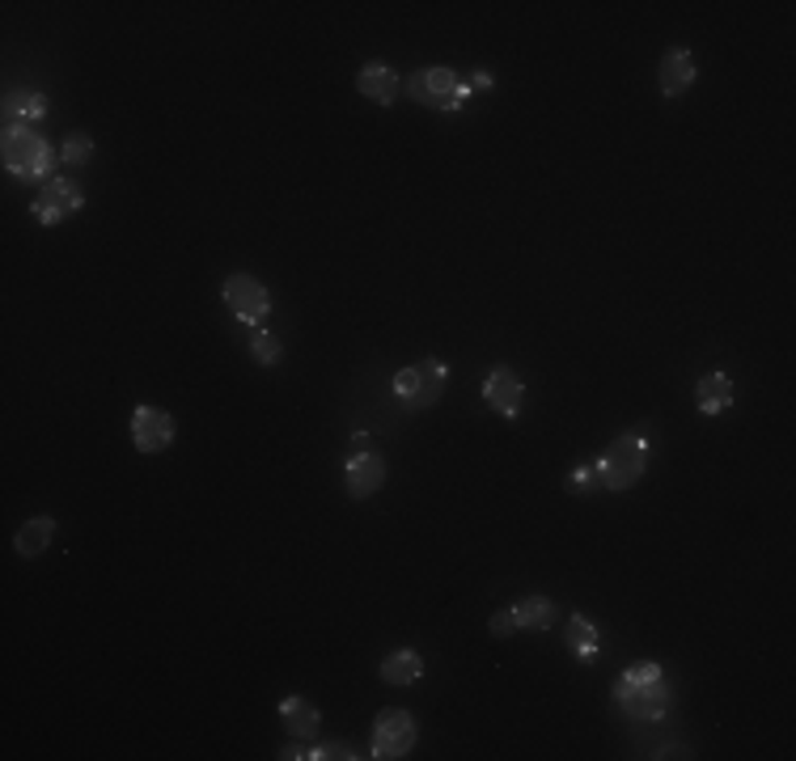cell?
Masks as SVG:
<instances>
[{"instance_id":"1","label":"cell","mask_w":796,"mask_h":761,"mask_svg":"<svg viewBox=\"0 0 796 761\" xmlns=\"http://www.w3.org/2000/svg\"><path fill=\"white\" fill-rule=\"evenodd\" d=\"M614 707L628 715V719H640V723H657V719H665L670 707H674V686L665 681V673L661 665H631L619 673V681H614Z\"/></svg>"},{"instance_id":"2","label":"cell","mask_w":796,"mask_h":761,"mask_svg":"<svg viewBox=\"0 0 796 761\" xmlns=\"http://www.w3.org/2000/svg\"><path fill=\"white\" fill-rule=\"evenodd\" d=\"M0 161L18 183H43L48 187L55 166H60V148L43 140L34 127L25 123H4V144H0Z\"/></svg>"},{"instance_id":"3","label":"cell","mask_w":796,"mask_h":761,"mask_svg":"<svg viewBox=\"0 0 796 761\" xmlns=\"http://www.w3.org/2000/svg\"><path fill=\"white\" fill-rule=\"evenodd\" d=\"M593 466H598V478H602L606 491H631L649 470V440L635 436V431H623V436H614V445Z\"/></svg>"},{"instance_id":"4","label":"cell","mask_w":796,"mask_h":761,"mask_svg":"<svg viewBox=\"0 0 796 761\" xmlns=\"http://www.w3.org/2000/svg\"><path fill=\"white\" fill-rule=\"evenodd\" d=\"M407 94L420 102V106H433V111H445V115H454L462 111L466 102H471V81L454 69H420L415 76L407 81Z\"/></svg>"},{"instance_id":"5","label":"cell","mask_w":796,"mask_h":761,"mask_svg":"<svg viewBox=\"0 0 796 761\" xmlns=\"http://www.w3.org/2000/svg\"><path fill=\"white\" fill-rule=\"evenodd\" d=\"M445 385H449V368L441 359H415V364L394 373V398L411 410H424V406L441 403Z\"/></svg>"},{"instance_id":"6","label":"cell","mask_w":796,"mask_h":761,"mask_svg":"<svg viewBox=\"0 0 796 761\" xmlns=\"http://www.w3.org/2000/svg\"><path fill=\"white\" fill-rule=\"evenodd\" d=\"M415 719L411 711H399V707H386V711L378 715V723H373V737H369V758L378 761H394V758H407L411 749H415Z\"/></svg>"},{"instance_id":"7","label":"cell","mask_w":796,"mask_h":761,"mask_svg":"<svg viewBox=\"0 0 796 761\" xmlns=\"http://www.w3.org/2000/svg\"><path fill=\"white\" fill-rule=\"evenodd\" d=\"M220 296H225V305H229V313L238 317V322H246L250 331H259V326H267V313H271V292H267L255 275H229L225 280V288H220Z\"/></svg>"},{"instance_id":"8","label":"cell","mask_w":796,"mask_h":761,"mask_svg":"<svg viewBox=\"0 0 796 761\" xmlns=\"http://www.w3.org/2000/svg\"><path fill=\"white\" fill-rule=\"evenodd\" d=\"M81 208H85V195H81L73 178H51L48 187L34 195V204H30V212H34V220L43 229H55V225L73 220Z\"/></svg>"},{"instance_id":"9","label":"cell","mask_w":796,"mask_h":761,"mask_svg":"<svg viewBox=\"0 0 796 761\" xmlns=\"http://www.w3.org/2000/svg\"><path fill=\"white\" fill-rule=\"evenodd\" d=\"M132 445L141 452H166L169 445H174V415L169 410H162V406H148L141 403L136 410H132Z\"/></svg>"},{"instance_id":"10","label":"cell","mask_w":796,"mask_h":761,"mask_svg":"<svg viewBox=\"0 0 796 761\" xmlns=\"http://www.w3.org/2000/svg\"><path fill=\"white\" fill-rule=\"evenodd\" d=\"M483 403L492 406L500 419H517L521 406H526V380L517 377L508 364H496V368L483 377Z\"/></svg>"},{"instance_id":"11","label":"cell","mask_w":796,"mask_h":761,"mask_svg":"<svg viewBox=\"0 0 796 761\" xmlns=\"http://www.w3.org/2000/svg\"><path fill=\"white\" fill-rule=\"evenodd\" d=\"M343 482H348L352 500H373L386 487V461L373 449H356L343 466Z\"/></svg>"},{"instance_id":"12","label":"cell","mask_w":796,"mask_h":761,"mask_svg":"<svg viewBox=\"0 0 796 761\" xmlns=\"http://www.w3.org/2000/svg\"><path fill=\"white\" fill-rule=\"evenodd\" d=\"M700 76V64L686 48H674L661 55V69H657V90L665 97H682Z\"/></svg>"},{"instance_id":"13","label":"cell","mask_w":796,"mask_h":761,"mask_svg":"<svg viewBox=\"0 0 796 761\" xmlns=\"http://www.w3.org/2000/svg\"><path fill=\"white\" fill-rule=\"evenodd\" d=\"M356 94L378 102V106H394L399 94H403V76L382 64V60H369L361 72H356Z\"/></svg>"},{"instance_id":"14","label":"cell","mask_w":796,"mask_h":761,"mask_svg":"<svg viewBox=\"0 0 796 761\" xmlns=\"http://www.w3.org/2000/svg\"><path fill=\"white\" fill-rule=\"evenodd\" d=\"M280 723H285V732L292 740H310L318 737V728H322V711H318V702H310L306 694H289L285 702H280Z\"/></svg>"},{"instance_id":"15","label":"cell","mask_w":796,"mask_h":761,"mask_svg":"<svg viewBox=\"0 0 796 761\" xmlns=\"http://www.w3.org/2000/svg\"><path fill=\"white\" fill-rule=\"evenodd\" d=\"M564 647L577 656L580 665H593L598 651H602V630L585 618V614H572L568 626H564Z\"/></svg>"},{"instance_id":"16","label":"cell","mask_w":796,"mask_h":761,"mask_svg":"<svg viewBox=\"0 0 796 761\" xmlns=\"http://www.w3.org/2000/svg\"><path fill=\"white\" fill-rule=\"evenodd\" d=\"M513 618H517V630H551L559 618H564V609H559L551 596H521L517 605H513Z\"/></svg>"},{"instance_id":"17","label":"cell","mask_w":796,"mask_h":761,"mask_svg":"<svg viewBox=\"0 0 796 761\" xmlns=\"http://www.w3.org/2000/svg\"><path fill=\"white\" fill-rule=\"evenodd\" d=\"M733 403H737V389H733V380L724 377V373H707V377H700V385H695V406H700V415H724Z\"/></svg>"},{"instance_id":"18","label":"cell","mask_w":796,"mask_h":761,"mask_svg":"<svg viewBox=\"0 0 796 761\" xmlns=\"http://www.w3.org/2000/svg\"><path fill=\"white\" fill-rule=\"evenodd\" d=\"M48 115V97L39 94V90H9L4 94V123H25V127H34V123Z\"/></svg>"},{"instance_id":"19","label":"cell","mask_w":796,"mask_h":761,"mask_svg":"<svg viewBox=\"0 0 796 761\" xmlns=\"http://www.w3.org/2000/svg\"><path fill=\"white\" fill-rule=\"evenodd\" d=\"M55 529H60V524H55V517H30V521L18 529L13 546H18V554H22V559H39V554H43V550L55 542Z\"/></svg>"},{"instance_id":"20","label":"cell","mask_w":796,"mask_h":761,"mask_svg":"<svg viewBox=\"0 0 796 761\" xmlns=\"http://www.w3.org/2000/svg\"><path fill=\"white\" fill-rule=\"evenodd\" d=\"M382 681L386 686H415L420 677H424V660H420V651H411V647H399V651H390L386 660H382Z\"/></svg>"},{"instance_id":"21","label":"cell","mask_w":796,"mask_h":761,"mask_svg":"<svg viewBox=\"0 0 796 761\" xmlns=\"http://www.w3.org/2000/svg\"><path fill=\"white\" fill-rule=\"evenodd\" d=\"M94 153H97V144H94V136H85V132H73V136H64V140H60V161H64V166H73V169L90 166V161H94Z\"/></svg>"},{"instance_id":"22","label":"cell","mask_w":796,"mask_h":761,"mask_svg":"<svg viewBox=\"0 0 796 761\" xmlns=\"http://www.w3.org/2000/svg\"><path fill=\"white\" fill-rule=\"evenodd\" d=\"M280 356H285V343H280V334H271L267 326H259V331L250 334V359H255V364L276 368V364H280Z\"/></svg>"},{"instance_id":"23","label":"cell","mask_w":796,"mask_h":761,"mask_svg":"<svg viewBox=\"0 0 796 761\" xmlns=\"http://www.w3.org/2000/svg\"><path fill=\"white\" fill-rule=\"evenodd\" d=\"M602 487V478H598V466L593 461H585V466H577L572 475H568V491L572 496H589V491H598Z\"/></svg>"},{"instance_id":"24","label":"cell","mask_w":796,"mask_h":761,"mask_svg":"<svg viewBox=\"0 0 796 761\" xmlns=\"http://www.w3.org/2000/svg\"><path fill=\"white\" fill-rule=\"evenodd\" d=\"M331 758H339V761H356L361 753L352 749V744H318V749H310L306 753V761H331Z\"/></svg>"},{"instance_id":"25","label":"cell","mask_w":796,"mask_h":761,"mask_svg":"<svg viewBox=\"0 0 796 761\" xmlns=\"http://www.w3.org/2000/svg\"><path fill=\"white\" fill-rule=\"evenodd\" d=\"M487 630H492L496 639H508V635L517 630V618H513V605H508V609H496V614H492V622H487Z\"/></svg>"},{"instance_id":"26","label":"cell","mask_w":796,"mask_h":761,"mask_svg":"<svg viewBox=\"0 0 796 761\" xmlns=\"http://www.w3.org/2000/svg\"><path fill=\"white\" fill-rule=\"evenodd\" d=\"M492 85H496V76H492V72H487V69L471 72V94H475V90H479V94H487Z\"/></svg>"},{"instance_id":"27","label":"cell","mask_w":796,"mask_h":761,"mask_svg":"<svg viewBox=\"0 0 796 761\" xmlns=\"http://www.w3.org/2000/svg\"><path fill=\"white\" fill-rule=\"evenodd\" d=\"M306 753H310V749H301V744H289V749H285L280 758H285V761H306Z\"/></svg>"}]
</instances>
